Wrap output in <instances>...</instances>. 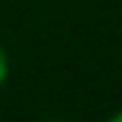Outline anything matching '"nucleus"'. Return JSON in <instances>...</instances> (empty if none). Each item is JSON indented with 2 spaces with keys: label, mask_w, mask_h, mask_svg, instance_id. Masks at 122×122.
<instances>
[{
  "label": "nucleus",
  "mask_w": 122,
  "mask_h": 122,
  "mask_svg": "<svg viewBox=\"0 0 122 122\" xmlns=\"http://www.w3.org/2000/svg\"><path fill=\"white\" fill-rule=\"evenodd\" d=\"M5 76H8V57H5V49H3V44H0V87H3Z\"/></svg>",
  "instance_id": "obj_1"
},
{
  "label": "nucleus",
  "mask_w": 122,
  "mask_h": 122,
  "mask_svg": "<svg viewBox=\"0 0 122 122\" xmlns=\"http://www.w3.org/2000/svg\"><path fill=\"white\" fill-rule=\"evenodd\" d=\"M109 122H122V111H119V114H114V117H111Z\"/></svg>",
  "instance_id": "obj_2"
},
{
  "label": "nucleus",
  "mask_w": 122,
  "mask_h": 122,
  "mask_svg": "<svg viewBox=\"0 0 122 122\" xmlns=\"http://www.w3.org/2000/svg\"><path fill=\"white\" fill-rule=\"evenodd\" d=\"M49 122H68V119H49Z\"/></svg>",
  "instance_id": "obj_3"
}]
</instances>
